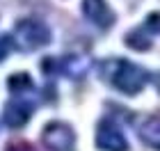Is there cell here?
I'll return each instance as SVG.
<instances>
[{"mask_svg": "<svg viewBox=\"0 0 160 151\" xmlns=\"http://www.w3.org/2000/svg\"><path fill=\"white\" fill-rule=\"evenodd\" d=\"M14 46H16L14 44V37H9V34H2V37H0V62L14 50Z\"/></svg>", "mask_w": 160, "mask_h": 151, "instance_id": "cell-10", "label": "cell"}, {"mask_svg": "<svg viewBox=\"0 0 160 151\" xmlns=\"http://www.w3.org/2000/svg\"><path fill=\"white\" fill-rule=\"evenodd\" d=\"M32 112H34V108H32L30 103H25V101H14V103H9V105L5 108L2 119H5L7 126L21 128V126L28 124V119L32 117Z\"/></svg>", "mask_w": 160, "mask_h": 151, "instance_id": "cell-7", "label": "cell"}, {"mask_svg": "<svg viewBox=\"0 0 160 151\" xmlns=\"http://www.w3.org/2000/svg\"><path fill=\"white\" fill-rule=\"evenodd\" d=\"M137 135L147 147H151L153 151H160V112L144 117L140 128H137Z\"/></svg>", "mask_w": 160, "mask_h": 151, "instance_id": "cell-6", "label": "cell"}, {"mask_svg": "<svg viewBox=\"0 0 160 151\" xmlns=\"http://www.w3.org/2000/svg\"><path fill=\"white\" fill-rule=\"evenodd\" d=\"M103 78L114 89L123 92L128 96H135L144 85H147V71L135 67L128 60H110L103 64Z\"/></svg>", "mask_w": 160, "mask_h": 151, "instance_id": "cell-1", "label": "cell"}, {"mask_svg": "<svg viewBox=\"0 0 160 151\" xmlns=\"http://www.w3.org/2000/svg\"><path fill=\"white\" fill-rule=\"evenodd\" d=\"M96 147L101 151H128V142L112 121H101L96 128Z\"/></svg>", "mask_w": 160, "mask_h": 151, "instance_id": "cell-4", "label": "cell"}, {"mask_svg": "<svg viewBox=\"0 0 160 151\" xmlns=\"http://www.w3.org/2000/svg\"><path fill=\"white\" fill-rule=\"evenodd\" d=\"M16 39L23 48H41L50 41V30L39 18H23L16 25Z\"/></svg>", "mask_w": 160, "mask_h": 151, "instance_id": "cell-2", "label": "cell"}, {"mask_svg": "<svg viewBox=\"0 0 160 151\" xmlns=\"http://www.w3.org/2000/svg\"><path fill=\"white\" fill-rule=\"evenodd\" d=\"M7 83H9V89L12 92H25V89L32 87V78L28 73H14Z\"/></svg>", "mask_w": 160, "mask_h": 151, "instance_id": "cell-8", "label": "cell"}, {"mask_svg": "<svg viewBox=\"0 0 160 151\" xmlns=\"http://www.w3.org/2000/svg\"><path fill=\"white\" fill-rule=\"evenodd\" d=\"M126 44L137 48V50H142V48H149L151 46V39L149 37H142V32H130L126 37Z\"/></svg>", "mask_w": 160, "mask_h": 151, "instance_id": "cell-9", "label": "cell"}, {"mask_svg": "<svg viewBox=\"0 0 160 151\" xmlns=\"http://www.w3.org/2000/svg\"><path fill=\"white\" fill-rule=\"evenodd\" d=\"M7 151H37L32 144H28V142H12L9 147H7Z\"/></svg>", "mask_w": 160, "mask_h": 151, "instance_id": "cell-11", "label": "cell"}, {"mask_svg": "<svg viewBox=\"0 0 160 151\" xmlns=\"http://www.w3.org/2000/svg\"><path fill=\"white\" fill-rule=\"evenodd\" d=\"M41 140L46 149L50 151H73L76 147V133L73 128L62 124V121H50V124L43 128Z\"/></svg>", "mask_w": 160, "mask_h": 151, "instance_id": "cell-3", "label": "cell"}, {"mask_svg": "<svg viewBox=\"0 0 160 151\" xmlns=\"http://www.w3.org/2000/svg\"><path fill=\"white\" fill-rule=\"evenodd\" d=\"M82 12L101 30H108V28H112V23H114V14H112L110 5H108L105 0H82Z\"/></svg>", "mask_w": 160, "mask_h": 151, "instance_id": "cell-5", "label": "cell"}]
</instances>
